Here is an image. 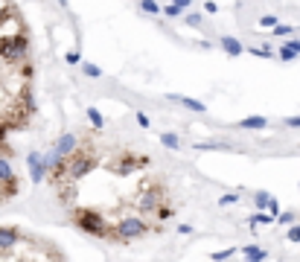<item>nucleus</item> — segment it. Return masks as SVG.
<instances>
[{"mask_svg": "<svg viewBox=\"0 0 300 262\" xmlns=\"http://www.w3.org/2000/svg\"><path fill=\"white\" fill-rule=\"evenodd\" d=\"M164 225H149V222H143L140 216H126V219H120V222H114L111 225V239L108 242H117V245H132L137 239H143V236H149V233H161Z\"/></svg>", "mask_w": 300, "mask_h": 262, "instance_id": "obj_1", "label": "nucleus"}, {"mask_svg": "<svg viewBox=\"0 0 300 262\" xmlns=\"http://www.w3.org/2000/svg\"><path fill=\"white\" fill-rule=\"evenodd\" d=\"M70 222L82 230V233H88V236H97V239H105V242L111 239V225L114 222H108L100 210H94V207H73L70 210Z\"/></svg>", "mask_w": 300, "mask_h": 262, "instance_id": "obj_2", "label": "nucleus"}, {"mask_svg": "<svg viewBox=\"0 0 300 262\" xmlns=\"http://www.w3.org/2000/svg\"><path fill=\"white\" fill-rule=\"evenodd\" d=\"M146 166H149V155H140V152H129V149H123V152H114V158H111L108 169H111L114 175H120V178H129V175L140 172V169H146Z\"/></svg>", "mask_w": 300, "mask_h": 262, "instance_id": "obj_3", "label": "nucleus"}, {"mask_svg": "<svg viewBox=\"0 0 300 262\" xmlns=\"http://www.w3.org/2000/svg\"><path fill=\"white\" fill-rule=\"evenodd\" d=\"M24 242V233L18 228H0V257L3 260H12V248H18Z\"/></svg>", "mask_w": 300, "mask_h": 262, "instance_id": "obj_4", "label": "nucleus"}, {"mask_svg": "<svg viewBox=\"0 0 300 262\" xmlns=\"http://www.w3.org/2000/svg\"><path fill=\"white\" fill-rule=\"evenodd\" d=\"M27 166H30V181L41 184L47 178V166H44V155L41 152H27Z\"/></svg>", "mask_w": 300, "mask_h": 262, "instance_id": "obj_5", "label": "nucleus"}, {"mask_svg": "<svg viewBox=\"0 0 300 262\" xmlns=\"http://www.w3.org/2000/svg\"><path fill=\"white\" fill-rule=\"evenodd\" d=\"M219 47L231 56V59H239L242 53H245V47H242V41L233 38V35H219Z\"/></svg>", "mask_w": 300, "mask_h": 262, "instance_id": "obj_6", "label": "nucleus"}, {"mask_svg": "<svg viewBox=\"0 0 300 262\" xmlns=\"http://www.w3.org/2000/svg\"><path fill=\"white\" fill-rule=\"evenodd\" d=\"M169 99H172V102H181L184 108H190V111H196V114H204V111H207V105H204V102H199V99L181 97V94H169Z\"/></svg>", "mask_w": 300, "mask_h": 262, "instance_id": "obj_7", "label": "nucleus"}, {"mask_svg": "<svg viewBox=\"0 0 300 262\" xmlns=\"http://www.w3.org/2000/svg\"><path fill=\"white\" fill-rule=\"evenodd\" d=\"M236 129H245V131H260V129H268V120L266 117H245L236 123Z\"/></svg>", "mask_w": 300, "mask_h": 262, "instance_id": "obj_8", "label": "nucleus"}, {"mask_svg": "<svg viewBox=\"0 0 300 262\" xmlns=\"http://www.w3.org/2000/svg\"><path fill=\"white\" fill-rule=\"evenodd\" d=\"M248 225H251V230H257L260 225H277V219H274L268 210H257V213L248 219Z\"/></svg>", "mask_w": 300, "mask_h": 262, "instance_id": "obj_9", "label": "nucleus"}, {"mask_svg": "<svg viewBox=\"0 0 300 262\" xmlns=\"http://www.w3.org/2000/svg\"><path fill=\"white\" fill-rule=\"evenodd\" d=\"M76 146H79V137H76V134H62V137H59V143H56V149H59L62 155H70Z\"/></svg>", "mask_w": 300, "mask_h": 262, "instance_id": "obj_10", "label": "nucleus"}, {"mask_svg": "<svg viewBox=\"0 0 300 262\" xmlns=\"http://www.w3.org/2000/svg\"><path fill=\"white\" fill-rule=\"evenodd\" d=\"M242 257H248V260H266L268 251L260 248V245H245V248H242Z\"/></svg>", "mask_w": 300, "mask_h": 262, "instance_id": "obj_11", "label": "nucleus"}, {"mask_svg": "<svg viewBox=\"0 0 300 262\" xmlns=\"http://www.w3.org/2000/svg\"><path fill=\"white\" fill-rule=\"evenodd\" d=\"M85 114H88V120H91V126H94V131H102V129H105V117H102V114L97 111V108H94V105H91V108H88Z\"/></svg>", "mask_w": 300, "mask_h": 262, "instance_id": "obj_12", "label": "nucleus"}, {"mask_svg": "<svg viewBox=\"0 0 300 262\" xmlns=\"http://www.w3.org/2000/svg\"><path fill=\"white\" fill-rule=\"evenodd\" d=\"M140 12L155 18V15H161L164 9H161V3H158V0H140Z\"/></svg>", "mask_w": 300, "mask_h": 262, "instance_id": "obj_13", "label": "nucleus"}, {"mask_svg": "<svg viewBox=\"0 0 300 262\" xmlns=\"http://www.w3.org/2000/svg\"><path fill=\"white\" fill-rule=\"evenodd\" d=\"M274 38H289V35H298V27H292V24H277L274 30H271Z\"/></svg>", "mask_w": 300, "mask_h": 262, "instance_id": "obj_14", "label": "nucleus"}, {"mask_svg": "<svg viewBox=\"0 0 300 262\" xmlns=\"http://www.w3.org/2000/svg\"><path fill=\"white\" fill-rule=\"evenodd\" d=\"M245 53H251V56H257V59H274V56H277L266 44H263V47H245Z\"/></svg>", "mask_w": 300, "mask_h": 262, "instance_id": "obj_15", "label": "nucleus"}, {"mask_svg": "<svg viewBox=\"0 0 300 262\" xmlns=\"http://www.w3.org/2000/svg\"><path fill=\"white\" fill-rule=\"evenodd\" d=\"M161 143H164L167 149H172V152L181 149V140H178V134H172V131H164V134H161Z\"/></svg>", "mask_w": 300, "mask_h": 262, "instance_id": "obj_16", "label": "nucleus"}, {"mask_svg": "<svg viewBox=\"0 0 300 262\" xmlns=\"http://www.w3.org/2000/svg\"><path fill=\"white\" fill-rule=\"evenodd\" d=\"M277 59H280V62H295V59H300V53L298 50H292L289 44H283V47L277 50Z\"/></svg>", "mask_w": 300, "mask_h": 262, "instance_id": "obj_17", "label": "nucleus"}, {"mask_svg": "<svg viewBox=\"0 0 300 262\" xmlns=\"http://www.w3.org/2000/svg\"><path fill=\"white\" fill-rule=\"evenodd\" d=\"M271 193H263V190H260V193H257V196H254V207H257V210H268V201H271Z\"/></svg>", "mask_w": 300, "mask_h": 262, "instance_id": "obj_18", "label": "nucleus"}, {"mask_svg": "<svg viewBox=\"0 0 300 262\" xmlns=\"http://www.w3.org/2000/svg\"><path fill=\"white\" fill-rule=\"evenodd\" d=\"M184 24H187V27H193V30H201L204 18H201L199 12H190V15H184Z\"/></svg>", "mask_w": 300, "mask_h": 262, "instance_id": "obj_19", "label": "nucleus"}, {"mask_svg": "<svg viewBox=\"0 0 300 262\" xmlns=\"http://www.w3.org/2000/svg\"><path fill=\"white\" fill-rule=\"evenodd\" d=\"M295 222H298V216H295L292 210H280V216H277V225H286V228H289V225H295Z\"/></svg>", "mask_w": 300, "mask_h": 262, "instance_id": "obj_20", "label": "nucleus"}, {"mask_svg": "<svg viewBox=\"0 0 300 262\" xmlns=\"http://www.w3.org/2000/svg\"><path fill=\"white\" fill-rule=\"evenodd\" d=\"M164 12H167V18H184V12H187V9H181L178 3H167V6H164Z\"/></svg>", "mask_w": 300, "mask_h": 262, "instance_id": "obj_21", "label": "nucleus"}, {"mask_svg": "<svg viewBox=\"0 0 300 262\" xmlns=\"http://www.w3.org/2000/svg\"><path fill=\"white\" fill-rule=\"evenodd\" d=\"M286 239H289L292 245H300V225H289V233H286Z\"/></svg>", "mask_w": 300, "mask_h": 262, "instance_id": "obj_22", "label": "nucleus"}, {"mask_svg": "<svg viewBox=\"0 0 300 262\" xmlns=\"http://www.w3.org/2000/svg\"><path fill=\"white\" fill-rule=\"evenodd\" d=\"M277 24H280L277 15H263V18H260V27H266V30H274Z\"/></svg>", "mask_w": 300, "mask_h": 262, "instance_id": "obj_23", "label": "nucleus"}, {"mask_svg": "<svg viewBox=\"0 0 300 262\" xmlns=\"http://www.w3.org/2000/svg\"><path fill=\"white\" fill-rule=\"evenodd\" d=\"M196 149H213V152H216V149H231V146H228V143H216V140H207V143H196Z\"/></svg>", "mask_w": 300, "mask_h": 262, "instance_id": "obj_24", "label": "nucleus"}, {"mask_svg": "<svg viewBox=\"0 0 300 262\" xmlns=\"http://www.w3.org/2000/svg\"><path fill=\"white\" fill-rule=\"evenodd\" d=\"M239 201H242V198H239V193H228V196L219 198V204H222V207H231V204H239Z\"/></svg>", "mask_w": 300, "mask_h": 262, "instance_id": "obj_25", "label": "nucleus"}, {"mask_svg": "<svg viewBox=\"0 0 300 262\" xmlns=\"http://www.w3.org/2000/svg\"><path fill=\"white\" fill-rule=\"evenodd\" d=\"M65 62H67L70 67L79 65V62H82V53H79V50H67V53H65Z\"/></svg>", "mask_w": 300, "mask_h": 262, "instance_id": "obj_26", "label": "nucleus"}, {"mask_svg": "<svg viewBox=\"0 0 300 262\" xmlns=\"http://www.w3.org/2000/svg\"><path fill=\"white\" fill-rule=\"evenodd\" d=\"M82 70H85V76H88V79H100V76H102V70L97 65H85Z\"/></svg>", "mask_w": 300, "mask_h": 262, "instance_id": "obj_27", "label": "nucleus"}, {"mask_svg": "<svg viewBox=\"0 0 300 262\" xmlns=\"http://www.w3.org/2000/svg\"><path fill=\"white\" fill-rule=\"evenodd\" d=\"M236 254V248H228V251H216V254H210V260H231Z\"/></svg>", "mask_w": 300, "mask_h": 262, "instance_id": "obj_28", "label": "nucleus"}, {"mask_svg": "<svg viewBox=\"0 0 300 262\" xmlns=\"http://www.w3.org/2000/svg\"><path fill=\"white\" fill-rule=\"evenodd\" d=\"M268 213H271L274 219L280 216V201H277V198H271V201H268Z\"/></svg>", "mask_w": 300, "mask_h": 262, "instance_id": "obj_29", "label": "nucleus"}, {"mask_svg": "<svg viewBox=\"0 0 300 262\" xmlns=\"http://www.w3.org/2000/svg\"><path fill=\"white\" fill-rule=\"evenodd\" d=\"M137 126H140V129H149V126H152V123H149V117H146L143 111H137Z\"/></svg>", "mask_w": 300, "mask_h": 262, "instance_id": "obj_30", "label": "nucleus"}, {"mask_svg": "<svg viewBox=\"0 0 300 262\" xmlns=\"http://www.w3.org/2000/svg\"><path fill=\"white\" fill-rule=\"evenodd\" d=\"M283 123H286L289 129H300V114H298V117H286Z\"/></svg>", "mask_w": 300, "mask_h": 262, "instance_id": "obj_31", "label": "nucleus"}, {"mask_svg": "<svg viewBox=\"0 0 300 262\" xmlns=\"http://www.w3.org/2000/svg\"><path fill=\"white\" fill-rule=\"evenodd\" d=\"M204 12H207V15H216V12H219V3L207 0V3H204Z\"/></svg>", "mask_w": 300, "mask_h": 262, "instance_id": "obj_32", "label": "nucleus"}, {"mask_svg": "<svg viewBox=\"0 0 300 262\" xmlns=\"http://www.w3.org/2000/svg\"><path fill=\"white\" fill-rule=\"evenodd\" d=\"M286 44H289L292 50H298V53H300V38H292V35H289V38H286Z\"/></svg>", "mask_w": 300, "mask_h": 262, "instance_id": "obj_33", "label": "nucleus"}, {"mask_svg": "<svg viewBox=\"0 0 300 262\" xmlns=\"http://www.w3.org/2000/svg\"><path fill=\"white\" fill-rule=\"evenodd\" d=\"M172 3H178V6L187 9V12H190V6H193V0H172Z\"/></svg>", "mask_w": 300, "mask_h": 262, "instance_id": "obj_34", "label": "nucleus"}, {"mask_svg": "<svg viewBox=\"0 0 300 262\" xmlns=\"http://www.w3.org/2000/svg\"><path fill=\"white\" fill-rule=\"evenodd\" d=\"M178 233H181V236H187V233H193V228H190V225H178Z\"/></svg>", "mask_w": 300, "mask_h": 262, "instance_id": "obj_35", "label": "nucleus"}, {"mask_svg": "<svg viewBox=\"0 0 300 262\" xmlns=\"http://www.w3.org/2000/svg\"><path fill=\"white\" fill-rule=\"evenodd\" d=\"M59 6H67V0H59Z\"/></svg>", "mask_w": 300, "mask_h": 262, "instance_id": "obj_36", "label": "nucleus"}]
</instances>
